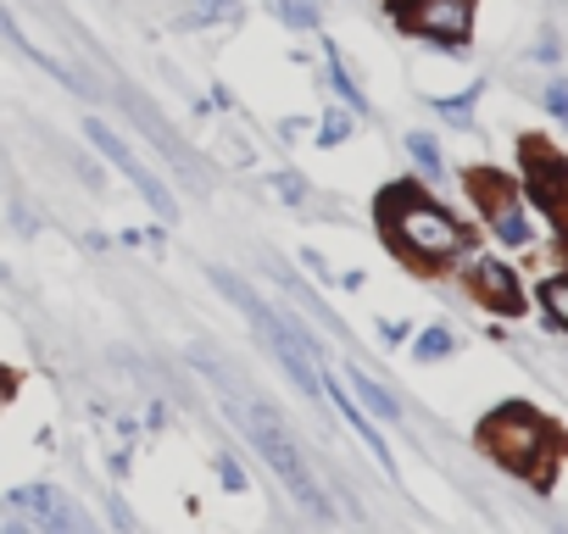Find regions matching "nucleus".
<instances>
[{"mask_svg":"<svg viewBox=\"0 0 568 534\" xmlns=\"http://www.w3.org/2000/svg\"><path fill=\"white\" fill-rule=\"evenodd\" d=\"M234 418H240V429L251 434V445L262 451V462L284 479V490H291V501L296 506H307L313 517H335L329 512V495L318 490V479H313V468H307V456H302V445H296V434L284 429V418L273 412V407H262V401H234Z\"/></svg>","mask_w":568,"mask_h":534,"instance_id":"f257e3e1","label":"nucleus"},{"mask_svg":"<svg viewBox=\"0 0 568 534\" xmlns=\"http://www.w3.org/2000/svg\"><path fill=\"white\" fill-rule=\"evenodd\" d=\"M379 212H385L390 245H402L413 261H446L463 250V223L446 206L424 201L418 189H385Z\"/></svg>","mask_w":568,"mask_h":534,"instance_id":"f03ea898","label":"nucleus"},{"mask_svg":"<svg viewBox=\"0 0 568 534\" xmlns=\"http://www.w3.org/2000/svg\"><path fill=\"white\" fill-rule=\"evenodd\" d=\"M479 440H485V451H490L501 468H513V473H535L540 456L551 451V429H546L529 407H501V412L479 429Z\"/></svg>","mask_w":568,"mask_h":534,"instance_id":"7ed1b4c3","label":"nucleus"},{"mask_svg":"<svg viewBox=\"0 0 568 534\" xmlns=\"http://www.w3.org/2000/svg\"><path fill=\"white\" fill-rule=\"evenodd\" d=\"M84 134H90V145H95V151H101V156H106V162H112V167H118V173H123L134 189H140V201H145V206H151L162 223H173V217H179L173 189H168V184H162V178H156V173H151V167H145V162H140V156H134V151H129V145H123V140H118V134L101 123V117H90V123H84Z\"/></svg>","mask_w":568,"mask_h":534,"instance_id":"20e7f679","label":"nucleus"},{"mask_svg":"<svg viewBox=\"0 0 568 534\" xmlns=\"http://www.w3.org/2000/svg\"><path fill=\"white\" fill-rule=\"evenodd\" d=\"M12 506H18L29 523H40V534H101V528L90 523V512H84L79 501H68L62 490H51V484H23V490H12Z\"/></svg>","mask_w":568,"mask_h":534,"instance_id":"39448f33","label":"nucleus"},{"mask_svg":"<svg viewBox=\"0 0 568 534\" xmlns=\"http://www.w3.org/2000/svg\"><path fill=\"white\" fill-rule=\"evenodd\" d=\"M407 18V29L413 34H424V40H440V45H463L468 40V29H474V12H468V0H413V7L402 12Z\"/></svg>","mask_w":568,"mask_h":534,"instance_id":"423d86ee","label":"nucleus"},{"mask_svg":"<svg viewBox=\"0 0 568 534\" xmlns=\"http://www.w3.org/2000/svg\"><path fill=\"white\" fill-rule=\"evenodd\" d=\"M118 106H123V112H129V117H134V123H140V129H145L151 140H156V151H168L173 162H184V167L195 173V156H190V151L179 145V134H168V123L156 117V106H151V101H140L134 90H123V95H118Z\"/></svg>","mask_w":568,"mask_h":534,"instance_id":"0eeeda50","label":"nucleus"},{"mask_svg":"<svg viewBox=\"0 0 568 534\" xmlns=\"http://www.w3.org/2000/svg\"><path fill=\"white\" fill-rule=\"evenodd\" d=\"M0 34H7V45H12V51H18L23 62H34L40 73H51V79H62V84H68V90H79V95L90 90V84H84V79H79V73L68 68V62H57V57H45L40 45H29V40H23V29L12 23V12H7V7H0Z\"/></svg>","mask_w":568,"mask_h":534,"instance_id":"6e6552de","label":"nucleus"},{"mask_svg":"<svg viewBox=\"0 0 568 534\" xmlns=\"http://www.w3.org/2000/svg\"><path fill=\"white\" fill-rule=\"evenodd\" d=\"M324 401H335V407H341V418H346V423H352V429L363 434V445H368V451L379 456V468H385V473H396V456H390V445L379 440L374 418H368V412H363V407H357V401H352V396L341 390V384H324Z\"/></svg>","mask_w":568,"mask_h":534,"instance_id":"1a4fd4ad","label":"nucleus"},{"mask_svg":"<svg viewBox=\"0 0 568 534\" xmlns=\"http://www.w3.org/2000/svg\"><path fill=\"white\" fill-rule=\"evenodd\" d=\"M474 290H479L496 312H518V279H513V267H501V261H474Z\"/></svg>","mask_w":568,"mask_h":534,"instance_id":"9d476101","label":"nucleus"},{"mask_svg":"<svg viewBox=\"0 0 568 534\" xmlns=\"http://www.w3.org/2000/svg\"><path fill=\"white\" fill-rule=\"evenodd\" d=\"M346 384H352V396L363 401V412H368V418H379V423H402V401H396L385 384H374L363 368H346Z\"/></svg>","mask_w":568,"mask_h":534,"instance_id":"9b49d317","label":"nucleus"},{"mask_svg":"<svg viewBox=\"0 0 568 534\" xmlns=\"http://www.w3.org/2000/svg\"><path fill=\"white\" fill-rule=\"evenodd\" d=\"M490 234H496L501 245H529V217H524V206L490 195Z\"/></svg>","mask_w":568,"mask_h":534,"instance_id":"f8f14e48","label":"nucleus"},{"mask_svg":"<svg viewBox=\"0 0 568 534\" xmlns=\"http://www.w3.org/2000/svg\"><path fill=\"white\" fill-rule=\"evenodd\" d=\"M234 18H240V0H190L173 23L179 29H212V23H234Z\"/></svg>","mask_w":568,"mask_h":534,"instance_id":"ddd939ff","label":"nucleus"},{"mask_svg":"<svg viewBox=\"0 0 568 534\" xmlns=\"http://www.w3.org/2000/svg\"><path fill=\"white\" fill-rule=\"evenodd\" d=\"M407 156H413V162H418L429 178H440V173H446V162H440V145H435L429 134H407Z\"/></svg>","mask_w":568,"mask_h":534,"instance_id":"4468645a","label":"nucleus"},{"mask_svg":"<svg viewBox=\"0 0 568 534\" xmlns=\"http://www.w3.org/2000/svg\"><path fill=\"white\" fill-rule=\"evenodd\" d=\"M452 346H457L452 329H424V335L413 340V357H418V362H440V357H452Z\"/></svg>","mask_w":568,"mask_h":534,"instance_id":"2eb2a0df","label":"nucleus"},{"mask_svg":"<svg viewBox=\"0 0 568 534\" xmlns=\"http://www.w3.org/2000/svg\"><path fill=\"white\" fill-rule=\"evenodd\" d=\"M540 307L551 312V324H557V329H568V274L540 285Z\"/></svg>","mask_w":568,"mask_h":534,"instance_id":"dca6fc26","label":"nucleus"},{"mask_svg":"<svg viewBox=\"0 0 568 534\" xmlns=\"http://www.w3.org/2000/svg\"><path fill=\"white\" fill-rule=\"evenodd\" d=\"M273 12L291 29H318V0H273Z\"/></svg>","mask_w":568,"mask_h":534,"instance_id":"f3484780","label":"nucleus"},{"mask_svg":"<svg viewBox=\"0 0 568 534\" xmlns=\"http://www.w3.org/2000/svg\"><path fill=\"white\" fill-rule=\"evenodd\" d=\"M329 73H335V95H341V101H346L352 112H368V101H363V90L352 84V73L341 68V57H335V51H329Z\"/></svg>","mask_w":568,"mask_h":534,"instance_id":"a211bd4d","label":"nucleus"},{"mask_svg":"<svg viewBox=\"0 0 568 534\" xmlns=\"http://www.w3.org/2000/svg\"><path fill=\"white\" fill-rule=\"evenodd\" d=\"M346 140H352V117L346 112H329L324 129H318V145H346Z\"/></svg>","mask_w":568,"mask_h":534,"instance_id":"6ab92c4d","label":"nucleus"},{"mask_svg":"<svg viewBox=\"0 0 568 534\" xmlns=\"http://www.w3.org/2000/svg\"><path fill=\"white\" fill-rule=\"evenodd\" d=\"M546 112L568 123V84H562V79H557V84H546Z\"/></svg>","mask_w":568,"mask_h":534,"instance_id":"aec40b11","label":"nucleus"},{"mask_svg":"<svg viewBox=\"0 0 568 534\" xmlns=\"http://www.w3.org/2000/svg\"><path fill=\"white\" fill-rule=\"evenodd\" d=\"M217 473H223V484H229V490H234V495H240V490H245V473H240V462H234V456H229V451H223V456H217Z\"/></svg>","mask_w":568,"mask_h":534,"instance_id":"412c9836","label":"nucleus"},{"mask_svg":"<svg viewBox=\"0 0 568 534\" xmlns=\"http://www.w3.org/2000/svg\"><path fill=\"white\" fill-rule=\"evenodd\" d=\"M278 195H284V201H302V184H296L291 173H278Z\"/></svg>","mask_w":568,"mask_h":534,"instance_id":"4be33fe9","label":"nucleus"},{"mask_svg":"<svg viewBox=\"0 0 568 534\" xmlns=\"http://www.w3.org/2000/svg\"><path fill=\"white\" fill-rule=\"evenodd\" d=\"M302 261H307V267H313V274H318V279H329V261H324V256H318V250H307V256H302Z\"/></svg>","mask_w":568,"mask_h":534,"instance_id":"5701e85b","label":"nucleus"},{"mask_svg":"<svg viewBox=\"0 0 568 534\" xmlns=\"http://www.w3.org/2000/svg\"><path fill=\"white\" fill-rule=\"evenodd\" d=\"M0 534H29V523H0Z\"/></svg>","mask_w":568,"mask_h":534,"instance_id":"b1692460","label":"nucleus"}]
</instances>
